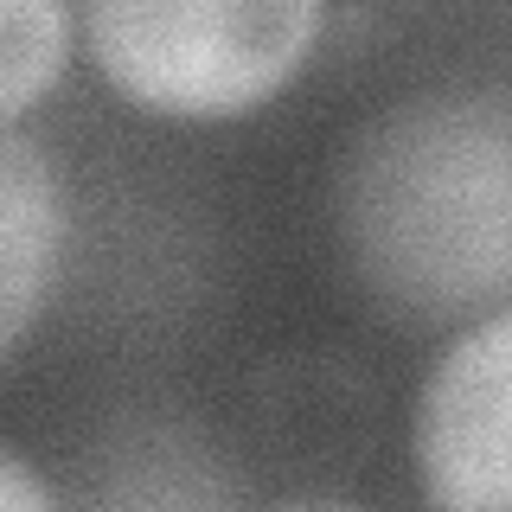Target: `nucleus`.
I'll return each mask as SVG.
<instances>
[{"label": "nucleus", "instance_id": "nucleus-1", "mask_svg": "<svg viewBox=\"0 0 512 512\" xmlns=\"http://www.w3.org/2000/svg\"><path fill=\"white\" fill-rule=\"evenodd\" d=\"M333 244L397 327H461L512 282L506 84H442L384 103L333 160Z\"/></svg>", "mask_w": 512, "mask_h": 512}, {"label": "nucleus", "instance_id": "nucleus-2", "mask_svg": "<svg viewBox=\"0 0 512 512\" xmlns=\"http://www.w3.org/2000/svg\"><path fill=\"white\" fill-rule=\"evenodd\" d=\"M122 103L160 122H237L308 71L327 0H77Z\"/></svg>", "mask_w": 512, "mask_h": 512}, {"label": "nucleus", "instance_id": "nucleus-3", "mask_svg": "<svg viewBox=\"0 0 512 512\" xmlns=\"http://www.w3.org/2000/svg\"><path fill=\"white\" fill-rule=\"evenodd\" d=\"M506 410H512V320L506 308H487L455 327V340L436 352L423 397H416V474H423L429 506L506 512L512 493Z\"/></svg>", "mask_w": 512, "mask_h": 512}, {"label": "nucleus", "instance_id": "nucleus-4", "mask_svg": "<svg viewBox=\"0 0 512 512\" xmlns=\"http://www.w3.org/2000/svg\"><path fill=\"white\" fill-rule=\"evenodd\" d=\"M64 237H71V192L64 167L20 122L0 128V372L32 340L52 301Z\"/></svg>", "mask_w": 512, "mask_h": 512}, {"label": "nucleus", "instance_id": "nucleus-5", "mask_svg": "<svg viewBox=\"0 0 512 512\" xmlns=\"http://www.w3.org/2000/svg\"><path fill=\"white\" fill-rule=\"evenodd\" d=\"M77 39V0H0V128L58 90Z\"/></svg>", "mask_w": 512, "mask_h": 512}, {"label": "nucleus", "instance_id": "nucleus-6", "mask_svg": "<svg viewBox=\"0 0 512 512\" xmlns=\"http://www.w3.org/2000/svg\"><path fill=\"white\" fill-rule=\"evenodd\" d=\"M45 506H58V487L32 468L20 448L0 442V512H45Z\"/></svg>", "mask_w": 512, "mask_h": 512}]
</instances>
